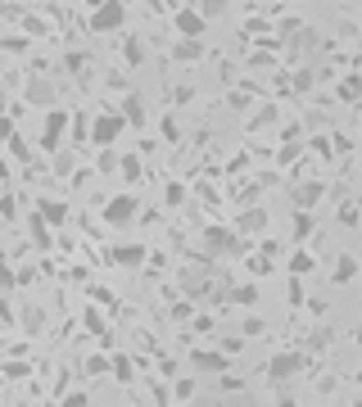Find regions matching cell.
Returning <instances> with one entry per match:
<instances>
[{
  "label": "cell",
  "instance_id": "6da1fadb",
  "mask_svg": "<svg viewBox=\"0 0 362 407\" xmlns=\"http://www.w3.org/2000/svg\"><path fill=\"white\" fill-rule=\"evenodd\" d=\"M122 131H127V118H122V113H95L91 118V145L95 150H109Z\"/></svg>",
  "mask_w": 362,
  "mask_h": 407
},
{
  "label": "cell",
  "instance_id": "7a4b0ae2",
  "mask_svg": "<svg viewBox=\"0 0 362 407\" xmlns=\"http://www.w3.org/2000/svg\"><path fill=\"white\" fill-rule=\"evenodd\" d=\"M127 23V0H100L91 9V32H118Z\"/></svg>",
  "mask_w": 362,
  "mask_h": 407
},
{
  "label": "cell",
  "instance_id": "3957f363",
  "mask_svg": "<svg viewBox=\"0 0 362 407\" xmlns=\"http://www.w3.org/2000/svg\"><path fill=\"white\" fill-rule=\"evenodd\" d=\"M68 127H73V113H68V109H50V113H45V127H41V150L55 154Z\"/></svg>",
  "mask_w": 362,
  "mask_h": 407
},
{
  "label": "cell",
  "instance_id": "277c9868",
  "mask_svg": "<svg viewBox=\"0 0 362 407\" xmlns=\"http://www.w3.org/2000/svg\"><path fill=\"white\" fill-rule=\"evenodd\" d=\"M299 371H303V353H294V348H281V353H272V362H268V376H272L276 385L294 380Z\"/></svg>",
  "mask_w": 362,
  "mask_h": 407
},
{
  "label": "cell",
  "instance_id": "5b68a950",
  "mask_svg": "<svg viewBox=\"0 0 362 407\" xmlns=\"http://www.w3.org/2000/svg\"><path fill=\"white\" fill-rule=\"evenodd\" d=\"M136 208H140L136 195H113L104 204V222H109V227H127V222L136 217Z\"/></svg>",
  "mask_w": 362,
  "mask_h": 407
},
{
  "label": "cell",
  "instance_id": "8992f818",
  "mask_svg": "<svg viewBox=\"0 0 362 407\" xmlns=\"http://www.w3.org/2000/svg\"><path fill=\"white\" fill-rule=\"evenodd\" d=\"M204 23H208L204 9H177V18H173L177 36H186V41H199V36H204Z\"/></svg>",
  "mask_w": 362,
  "mask_h": 407
},
{
  "label": "cell",
  "instance_id": "52a82bcc",
  "mask_svg": "<svg viewBox=\"0 0 362 407\" xmlns=\"http://www.w3.org/2000/svg\"><path fill=\"white\" fill-rule=\"evenodd\" d=\"M122 118H127V127H145V118H150V109H145V95L140 91H131L127 100H122Z\"/></svg>",
  "mask_w": 362,
  "mask_h": 407
},
{
  "label": "cell",
  "instance_id": "ba28073f",
  "mask_svg": "<svg viewBox=\"0 0 362 407\" xmlns=\"http://www.w3.org/2000/svg\"><path fill=\"white\" fill-rule=\"evenodd\" d=\"M326 199V186H321V181H303V186H294V208H317V204Z\"/></svg>",
  "mask_w": 362,
  "mask_h": 407
},
{
  "label": "cell",
  "instance_id": "9c48e42d",
  "mask_svg": "<svg viewBox=\"0 0 362 407\" xmlns=\"http://www.w3.org/2000/svg\"><path fill=\"white\" fill-rule=\"evenodd\" d=\"M236 231H240V236H259V231H268V208H245L240 213V222H236Z\"/></svg>",
  "mask_w": 362,
  "mask_h": 407
},
{
  "label": "cell",
  "instance_id": "30bf717a",
  "mask_svg": "<svg viewBox=\"0 0 362 407\" xmlns=\"http://www.w3.org/2000/svg\"><path fill=\"white\" fill-rule=\"evenodd\" d=\"M190 366H195V371H217V376H222V371H226V353H213V348H195V353H190Z\"/></svg>",
  "mask_w": 362,
  "mask_h": 407
},
{
  "label": "cell",
  "instance_id": "8fae6325",
  "mask_svg": "<svg viewBox=\"0 0 362 407\" xmlns=\"http://www.w3.org/2000/svg\"><path fill=\"white\" fill-rule=\"evenodd\" d=\"M23 95H27V104H41L45 113L55 109V86H50V82H41V77H32V82H27V91H23Z\"/></svg>",
  "mask_w": 362,
  "mask_h": 407
},
{
  "label": "cell",
  "instance_id": "7c38bea8",
  "mask_svg": "<svg viewBox=\"0 0 362 407\" xmlns=\"http://www.w3.org/2000/svg\"><path fill=\"white\" fill-rule=\"evenodd\" d=\"M331 280H335V285H349V280H358V258H354V254H340L335 267H331Z\"/></svg>",
  "mask_w": 362,
  "mask_h": 407
},
{
  "label": "cell",
  "instance_id": "4fadbf2b",
  "mask_svg": "<svg viewBox=\"0 0 362 407\" xmlns=\"http://www.w3.org/2000/svg\"><path fill=\"white\" fill-rule=\"evenodd\" d=\"M109 258L118 267H136V263H145V245H118V249H109Z\"/></svg>",
  "mask_w": 362,
  "mask_h": 407
},
{
  "label": "cell",
  "instance_id": "5bb4252c",
  "mask_svg": "<svg viewBox=\"0 0 362 407\" xmlns=\"http://www.w3.org/2000/svg\"><path fill=\"white\" fill-rule=\"evenodd\" d=\"M36 213H41L50 227H64V217H68V208H64L59 199H36Z\"/></svg>",
  "mask_w": 362,
  "mask_h": 407
},
{
  "label": "cell",
  "instance_id": "9a60e30c",
  "mask_svg": "<svg viewBox=\"0 0 362 407\" xmlns=\"http://www.w3.org/2000/svg\"><path fill=\"white\" fill-rule=\"evenodd\" d=\"M208 249L231 254V249H236V236H231V231H222V227H208Z\"/></svg>",
  "mask_w": 362,
  "mask_h": 407
},
{
  "label": "cell",
  "instance_id": "2e32d148",
  "mask_svg": "<svg viewBox=\"0 0 362 407\" xmlns=\"http://www.w3.org/2000/svg\"><path fill=\"white\" fill-rule=\"evenodd\" d=\"M312 267H317V258H312L308 249H294V254H290V276H308Z\"/></svg>",
  "mask_w": 362,
  "mask_h": 407
},
{
  "label": "cell",
  "instance_id": "e0dca14e",
  "mask_svg": "<svg viewBox=\"0 0 362 407\" xmlns=\"http://www.w3.org/2000/svg\"><path fill=\"white\" fill-rule=\"evenodd\" d=\"M122 177H127V181H140V177H145V163H140V154H122Z\"/></svg>",
  "mask_w": 362,
  "mask_h": 407
},
{
  "label": "cell",
  "instance_id": "ac0fdd59",
  "mask_svg": "<svg viewBox=\"0 0 362 407\" xmlns=\"http://www.w3.org/2000/svg\"><path fill=\"white\" fill-rule=\"evenodd\" d=\"M312 236V213L294 208V240H308Z\"/></svg>",
  "mask_w": 362,
  "mask_h": 407
},
{
  "label": "cell",
  "instance_id": "d6986e66",
  "mask_svg": "<svg viewBox=\"0 0 362 407\" xmlns=\"http://www.w3.org/2000/svg\"><path fill=\"white\" fill-rule=\"evenodd\" d=\"M231 299H236L240 308H254V304H259V285H236Z\"/></svg>",
  "mask_w": 362,
  "mask_h": 407
},
{
  "label": "cell",
  "instance_id": "ffe728a7",
  "mask_svg": "<svg viewBox=\"0 0 362 407\" xmlns=\"http://www.w3.org/2000/svg\"><path fill=\"white\" fill-rule=\"evenodd\" d=\"M358 95H362V77H345V82H340V100H349V104H354Z\"/></svg>",
  "mask_w": 362,
  "mask_h": 407
},
{
  "label": "cell",
  "instance_id": "44dd1931",
  "mask_svg": "<svg viewBox=\"0 0 362 407\" xmlns=\"http://www.w3.org/2000/svg\"><path fill=\"white\" fill-rule=\"evenodd\" d=\"M173 55H177V59H186V64H190V59H199V55H204V50H199V41H186V36H181Z\"/></svg>",
  "mask_w": 362,
  "mask_h": 407
},
{
  "label": "cell",
  "instance_id": "7402d4cb",
  "mask_svg": "<svg viewBox=\"0 0 362 407\" xmlns=\"http://www.w3.org/2000/svg\"><path fill=\"white\" fill-rule=\"evenodd\" d=\"M159 136H164L168 145H177V141H181V127H177V118H173V113H168V118L159 122Z\"/></svg>",
  "mask_w": 362,
  "mask_h": 407
},
{
  "label": "cell",
  "instance_id": "603a6c76",
  "mask_svg": "<svg viewBox=\"0 0 362 407\" xmlns=\"http://www.w3.org/2000/svg\"><path fill=\"white\" fill-rule=\"evenodd\" d=\"M122 59H127L131 68H136V64H145V45H140L136 36H131V41H127V50H122Z\"/></svg>",
  "mask_w": 362,
  "mask_h": 407
},
{
  "label": "cell",
  "instance_id": "cb8c5ba5",
  "mask_svg": "<svg viewBox=\"0 0 362 407\" xmlns=\"http://www.w3.org/2000/svg\"><path fill=\"white\" fill-rule=\"evenodd\" d=\"M73 141H91V118L87 113H73Z\"/></svg>",
  "mask_w": 362,
  "mask_h": 407
},
{
  "label": "cell",
  "instance_id": "d4e9b609",
  "mask_svg": "<svg viewBox=\"0 0 362 407\" xmlns=\"http://www.w3.org/2000/svg\"><path fill=\"white\" fill-rule=\"evenodd\" d=\"M131 376H136V371H131V362H127V357L118 353V357H113V380H118V385H127Z\"/></svg>",
  "mask_w": 362,
  "mask_h": 407
},
{
  "label": "cell",
  "instance_id": "484cf974",
  "mask_svg": "<svg viewBox=\"0 0 362 407\" xmlns=\"http://www.w3.org/2000/svg\"><path fill=\"white\" fill-rule=\"evenodd\" d=\"M173 394H177V403H190V399H195V380H190V376H186V380H177Z\"/></svg>",
  "mask_w": 362,
  "mask_h": 407
},
{
  "label": "cell",
  "instance_id": "4316f807",
  "mask_svg": "<svg viewBox=\"0 0 362 407\" xmlns=\"http://www.w3.org/2000/svg\"><path fill=\"white\" fill-rule=\"evenodd\" d=\"M358 204H340V227H358Z\"/></svg>",
  "mask_w": 362,
  "mask_h": 407
},
{
  "label": "cell",
  "instance_id": "83f0119b",
  "mask_svg": "<svg viewBox=\"0 0 362 407\" xmlns=\"http://www.w3.org/2000/svg\"><path fill=\"white\" fill-rule=\"evenodd\" d=\"M290 86H294L299 95H303V91H312V73H308V68H299V73L290 77Z\"/></svg>",
  "mask_w": 362,
  "mask_h": 407
},
{
  "label": "cell",
  "instance_id": "f1b7e54d",
  "mask_svg": "<svg viewBox=\"0 0 362 407\" xmlns=\"http://www.w3.org/2000/svg\"><path fill=\"white\" fill-rule=\"evenodd\" d=\"M95 168H100V172H118V168H122V159H113L109 150H100V159H95Z\"/></svg>",
  "mask_w": 362,
  "mask_h": 407
},
{
  "label": "cell",
  "instance_id": "f546056e",
  "mask_svg": "<svg viewBox=\"0 0 362 407\" xmlns=\"http://www.w3.org/2000/svg\"><path fill=\"white\" fill-rule=\"evenodd\" d=\"M263 331H268V322H263V317H249V322H245V331H240V335H249V339H259Z\"/></svg>",
  "mask_w": 362,
  "mask_h": 407
},
{
  "label": "cell",
  "instance_id": "4dcf8cb0",
  "mask_svg": "<svg viewBox=\"0 0 362 407\" xmlns=\"http://www.w3.org/2000/svg\"><path fill=\"white\" fill-rule=\"evenodd\" d=\"M41 326H45V313H41V308H27V331H41Z\"/></svg>",
  "mask_w": 362,
  "mask_h": 407
},
{
  "label": "cell",
  "instance_id": "1f68e13d",
  "mask_svg": "<svg viewBox=\"0 0 362 407\" xmlns=\"http://www.w3.org/2000/svg\"><path fill=\"white\" fill-rule=\"evenodd\" d=\"M27 371H32L27 362H9V366H5V376H9V380H27Z\"/></svg>",
  "mask_w": 362,
  "mask_h": 407
},
{
  "label": "cell",
  "instance_id": "d6a6232c",
  "mask_svg": "<svg viewBox=\"0 0 362 407\" xmlns=\"http://www.w3.org/2000/svg\"><path fill=\"white\" fill-rule=\"evenodd\" d=\"M64 407H91V399L82 390H73V394H64Z\"/></svg>",
  "mask_w": 362,
  "mask_h": 407
},
{
  "label": "cell",
  "instance_id": "836d02e7",
  "mask_svg": "<svg viewBox=\"0 0 362 407\" xmlns=\"http://www.w3.org/2000/svg\"><path fill=\"white\" fill-rule=\"evenodd\" d=\"M249 271H254V276H268L272 263H268V258H249Z\"/></svg>",
  "mask_w": 362,
  "mask_h": 407
},
{
  "label": "cell",
  "instance_id": "e575fe53",
  "mask_svg": "<svg viewBox=\"0 0 362 407\" xmlns=\"http://www.w3.org/2000/svg\"><path fill=\"white\" fill-rule=\"evenodd\" d=\"M87 366H91V376H104V366H113V362H109V357H100V353H95Z\"/></svg>",
  "mask_w": 362,
  "mask_h": 407
},
{
  "label": "cell",
  "instance_id": "d590c367",
  "mask_svg": "<svg viewBox=\"0 0 362 407\" xmlns=\"http://www.w3.org/2000/svg\"><path fill=\"white\" fill-rule=\"evenodd\" d=\"M9 154H14V159H27V154H23V141H18V131H9Z\"/></svg>",
  "mask_w": 362,
  "mask_h": 407
},
{
  "label": "cell",
  "instance_id": "8d00e7d4",
  "mask_svg": "<svg viewBox=\"0 0 362 407\" xmlns=\"http://www.w3.org/2000/svg\"><path fill=\"white\" fill-rule=\"evenodd\" d=\"M5 50H9V55H23V50H27V41H23V36H9Z\"/></svg>",
  "mask_w": 362,
  "mask_h": 407
},
{
  "label": "cell",
  "instance_id": "74e56055",
  "mask_svg": "<svg viewBox=\"0 0 362 407\" xmlns=\"http://www.w3.org/2000/svg\"><path fill=\"white\" fill-rule=\"evenodd\" d=\"M55 172H59V177H68V172H73V159H68V154H59V159H55Z\"/></svg>",
  "mask_w": 362,
  "mask_h": 407
},
{
  "label": "cell",
  "instance_id": "f35d334b",
  "mask_svg": "<svg viewBox=\"0 0 362 407\" xmlns=\"http://www.w3.org/2000/svg\"><path fill=\"white\" fill-rule=\"evenodd\" d=\"M290 304H303V285H299V276H290Z\"/></svg>",
  "mask_w": 362,
  "mask_h": 407
},
{
  "label": "cell",
  "instance_id": "ab89813d",
  "mask_svg": "<svg viewBox=\"0 0 362 407\" xmlns=\"http://www.w3.org/2000/svg\"><path fill=\"white\" fill-rule=\"evenodd\" d=\"M222 5H226V0H199V9H204V14H222Z\"/></svg>",
  "mask_w": 362,
  "mask_h": 407
},
{
  "label": "cell",
  "instance_id": "60d3db41",
  "mask_svg": "<svg viewBox=\"0 0 362 407\" xmlns=\"http://www.w3.org/2000/svg\"><path fill=\"white\" fill-rule=\"evenodd\" d=\"M276 407H299V403H294V399H290V394H285V399H281V403H276Z\"/></svg>",
  "mask_w": 362,
  "mask_h": 407
},
{
  "label": "cell",
  "instance_id": "b9f144b4",
  "mask_svg": "<svg viewBox=\"0 0 362 407\" xmlns=\"http://www.w3.org/2000/svg\"><path fill=\"white\" fill-rule=\"evenodd\" d=\"M354 339H358V344H362V317H358V326H354Z\"/></svg>",
  "mask_w": 362,
  "mask_h": 407
},
{
  "label": "cell",
  "instance_id": "7bdbcfd3",
  "mask_svg": "<svg viewBox=\"0 0 362 407\" xmlns=\"http://www.w3.org/2000/svg\"><path fill=\"white\" fill-rule=\"evenodd\" d=\"M345 407H362V399H354V403H345Z\"/></svg>",
  "mask_w": 362,
  "mask_h": 407
}]
</instances>
